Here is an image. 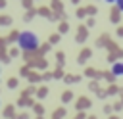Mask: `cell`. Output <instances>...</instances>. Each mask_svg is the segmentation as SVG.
I'll return each mask as SVG.
<instances>
[{
	"instance_id": "ffe728a7",
	"label": "cell",
	"mask_w": 123,
	"mask_h": 119,
	"mask_svg": "<svg viewBox=\"0 0 123 119\" xmlns=\"http://www.w3.org/2000/svg\"><path fill=\"white\" fill-rule=\"evenodd\" d=\"M35 15H37V10L33 8V10H27V13L23 15V19H25V21H31V19H33Z\"/></svg>"
},
{
	"instance_id": "7dc6e473",
	"label": "cell",
	"mask_w": 123,
	"mask_h": 119,
	"mask_svg": "<svg viewBox=\"0 0 123 119\" xmlns=\"http://www.w3.org/2000/svg\"><path fill=\"white\" fill-rule=\"evenodd\" d=\"M38 119H42V117H38Z\"/></svg>"
},
{
	"instance_id": "30bf717a",
	"label": "cell",
	"mask_w": 123,
	"mask_h": 119,
	"mask_svg": "<svg viewBox=\"0 0 123 119\" xmlns=\"http://www.w3.org/2000/svg\"><path fill=\"white\" fill-rule=\"evenodd\" d=\"M67 31H69V25H67V21H62V23L58 25V35L62 36V35H65Z\"/></svg>"
},
{
	"instance_id": "603a6c76",
	"label": "cell",
	"mask_w": 123,
	"mask_h": 119,
	"mask_svg": "<svg viewBox=\"0 0 123 119\" xmlns=\"http://www.w3.org/2000/svg\"><path fill=\"white\" fill-rule=\"evenodd\" d=\"M83 10H85V15H86V13H88V15H94V13L98 12L96 6H86V8H83Z\"/></svg>"
},
{
	"instance_id": "7bdbcfd3",
	"label": "cell",
	"mask_w": 123,
	"mask_h": 119,
	"mask_svg": "<svg viewBox=\"0 0 123 119\" xmlns=\"http://www.w3.org/2000/svg\"><path fill=\"white\" fill-rule=\"evenodd\" d=\"M23 6H25L27 10H33V4H31V2H23Z\"/></svg>"
},
{
	"instance_id": "5b68a950",
	"label": "cell",
	"mask_w": 123,
	"mask_h": 119,
	"mask_svg": "<svg viewBox=\"0 0 123 119\" xmlns=\"http://www.w3.org/2000/svg\"><path fill=\"white\" fill-rule=\"evenodd\" d=\"M90 56H92V48H83L81 54H79V58H77V63H85Z\"/></svg>"
},
{
	"instance_id": "f546056e",
	"label": "cell",
	"mask_w": 123,
	"mask_h": 119,
	"mask_svg": "<svg viewBox=\"0 0 123 119\" xmlns=\"http://www.w3.org/2000/svg\"><path fill=\"white\" fill-rule=\"evenodd\" d=\"M102 77H104L106 81H110V83H113V81H115V77H113L111 73H108V71H106V73H102Z\"/></svg>"
},
{
	"instance_id": "60d3db41",
	"label": "cell",
	"mask_w": 123,
	"mask_h": 119,
	"mask_svg": "<svg viewBox=\"0 0 123 119\" xmlns=\"http://www.w3.org/2000/svg\"><path fill=\"white\" fill-rule=\"evenodd\" d=\"M77 17H85V10H83V8L77 10Z\"/></svg>"
},
{
	"instance_id": "c3c4849f",
	"label": "cell",
	"mask_w": 123,
	"mask_h": 119,
	"mask_svg": "<svg viewBox=\"0 0 123 119\" xmlns=\"http://www.w3.org/2000/svg\"><path fill=\"white\" fill-rule=\"evenodd\" d=\"M121 98H123V96H121Z\"/></svg>"
},
{
	"instance_id": "e575fe53",
	"label": "cell",
	"mask_w": 123,
	"mask_h": 119,
	"mask_svg": "<svg viewBox=\"0 0 123 119\" xmlns=\"http://www.w3.org/2000/svg\"><path fill=\"white\" fill-rule=\"evenodd\" d=\"M40 79L42 81H50L52 79V73H44V75H40Z\"/></svg>"
},
{
	"instance_id": "f1b7e54d",
	"label": "cell",
	"mask_w": 123,
	"mask_h": 119,
	"mask_svg": "<svg viewBox=\"0 0 123 119\" xmlns=\"http://www.w3.org/2000/svg\"><path fill=\"white\" fill-rule=\"evenodd\" d=\"M60 77H63V71H62V67H56V71L52 73V79H60Z\"/></svg>"
},
{
	"instance_id": "44dd1931",
	"label": "cell",
	"mask_w": 123,
	"mask_h": 119,
	"mask_svg": "<svg viewBox=\"0 0 123 119\" xmlns=\"http://www.w3.org/2000/svg\"><path fill=\"white\" fill-rule=\"evenodd\" d=\"M17 56H21V50H19V48H10V52H8V58L12 60V58H17Z\"/></svg>"
},
{
	"instance_id": "836d02e7",
	"label": "cell",
	"mask_w": 123,
	"mask_h": 119,
	"mask_svg": "<svg viewBox=\"0 0 123 119\" xmlns=\"http://www.w3.org/2000/svg\"><path fill=\"white\" fill-rule=\"evenodd\" d=\"M94 25H96V21L90 17V19H86V25H85V27H94Z\"/></svg>"
},
{
	"instance_id": "d4e9b609",
	"label": "cell",
	"mask_w": 123,
	"mask_h": 119,
	"mask_svg": "<svg viewBox=\"0 0 123 119\" xmlns=\"http://www.w3.org/2000/svg\"><path fill=\"white\" fill-rule=\"evenodd\" d=\"M48 40H50V42H48L50 46H52V44H58V42H60V35H58V33H54V35H50V38H48Z\"/></svg>"
},
{
	"instance_id": "d590c367",
	"label": "cell",
	"mask_w": 123,
	"mask_h": 119,
	"mask_svg": "<svg viewBox=\"0 0 123 119\" xmlns=\"http://www.w3.org/2000/svg\"><path fill=\"white\" fill-rule=\"evenodd\" d=\"M65 83H75V75H65Z\"/></svg>"
},
{
	"instance_id": "d6986e66",
	"label": "cell",
	"mask_w": 123,
	"mask_h": 119,
	"mask_svg": "<svg viewBox=\"0 0 123 119\" xmlns=\"http://www.w3.org/2000/svg\"><path fill=\"white\" fill-rule=\"evenodd\" d=\"M71 100H73V92H71V90H65V92L62 94V102L67 104V102H71Z\"/></svg>"
},
{
	"instance_id": "83f0119b",
	"label": "cell",
	"mask_w": 123,
	"mask_h": 119,
	"mask_svg": "<svg viewBox=\"0 0 123 119\" xmlns=\"http://www.w3.org/2000/svg\"><path fill=\"white\" fill-rule=\"evenodd\" d=\"M19 71H21V77H29V73H31V67H29V65H23Z\"/></svg>"
},
{
	"instance_id": "ac0fdd59",
	"label": "cell",
	"mask_w": 123,
	"mask_h": 119,
	"mask_svg": "<svg viewBox=\"0 0 123 119\" xmlns=\"http://www.w3.org/2000/svg\"><path fill=\"white\" fill-rule=\"evenodd\" d=\"M37 96L42 100V98H46L48 96V86H40V88H37Z\"/></svg>"
},
{
	"instance_id": "f6af8a7d",
	"label": "cell",
	"mask_w": 123,
	"mask_h": 119,
	"mask_svg": "<svg viewBox=\"0 0 123 119\" xmlns=\"http://www.w3.org/2000/svg\"><path fill=\"white\" fill-rule=\"evenodd\" d=\"M108 119H119V117H117V115H110Z\"/></svg>"
},
{
	"instance_id": "74e56055",
	"label": "cell",
	"mask_w": 123,
	"mask_h": 119,
	"mask_svg": "<svg viewBox=\"0 0 123 119\" xmlns=\"http://www.w3.org/2000/svg\"><path fill=\"white\" fill-rule=\"evenodd\" d=\"M121 107H123V104H121V102H117V104H113V107H111V109H115V111H119Z\"/></svg>"
},
{
	"instance_id": "5bb4252c",
	"label": "cell",
	"mask_w": 123,
	"mask_h": 119,
	"mask_svg": "<svg viewBox=\"0 0 123 119\" xmlns=\"http://www.w3.org/2000/svg\"><path fill=\"white\" fill-rule=\"evenodd\" d=\"M17 36H19V31H10V35L4 36V38H6V42H15Z\"/></svg>"
},
{
	"instance_id": "d6a6232c",
	"label": "cell",
	"mask_w": 123,
	"mask_h": 119,
	"mask_svg": "<svg viewBox=\"0 0 123 119\" xmlns=\"http://www.w3.org/2000/svg\"><path fill=\"white\" fill-rule=\"evenodd\" d=\"M13 119H29V113H25V111H23V113H19V115H15Z\"/></svg>"
},
{
	"instance_id": "9c48e42d",
	"label": "cell",
	"mask_w": 123,
	"mask_h": 119,
	"mask_svg": "<svg viewBox=\"0 0 123 119\" xmlns=\"http://www.w3.org/2000/svg\"><path fill=\"white\" fill-rule=\"evenodd\" d=\"M37 13H38V15H44V17H50V19H52V12H50V8H46V6L38 8V10H37Z\"/></svg>"
},
{
	"instance_id": "2e32d148",
	"label": "cell",
	"mask_w": 123,
	"mask_h": 119,
	"mask_svg": "<svg viewBox=\"0 0 123 119\" xmlns=\"http://www.w3.org/2000/svg\"><path fill=\"white\" fill-rule=\"evenodd\" d=\"M56 61H58V67H62L65 63V54L63 52H56Z\"/></svg>"
},
{
	"instance_id": "4fadbf2b",
	"label": "cell",
	"mask_w": 123,
	"mask_h": 119,
	"mask_svg": "<svg viewBox=\"0 0 123 119\" xmlns=\"http://www.w3.org/2000/svg\"><path fill=\"white\" fill-rule=\"evenodd\" d=\"M119 15H121V12L113 6V10H111V15H110V19L113 21V23H119Z\"/></svg>"
},
{
	"instance_id": "f35d334b",
	"label": "cell",
	"mask_w": 123,
	"mask_h": 119,
	"mask_svg": "<svg viewBox=\"0 0 123 119\" xmlns=\"http://www.w3.org/2000/svg\"><path fill=\"white\" fill-rule=\"evenodd\" d=\"M104 113H108V115L111 113V106H110V104H106V106H104Z\"/></svg>"
},
{
	"instance_id": "4dcf8cb0",
	"label": "cell",
	"mask_w": 123,
	"mask_h": 119,
	"mask_svg": "<svg viewBox=\"0 0 123 119\" xmlns=\"http://www.w3.org/2000/svg\"><path fill=\"white\" fill-rule=\"evenodd\" d=\"M88 88H90V90H94V92H98V88H100V86H98V83H96V81H90V83H88Z\"/></svg>"
},
{
	"instance_id": "3957f363",
	"label": "cell",
	"mask_w": 123,
	"mask_h": 119,
	"mask_svg": "<svg viewBox=\"0 0 123 119\" xmlns=\"http://www.w3.org/2000/svg\"><path fill=\"white\" fill-rule=\"evenodd\" d=\"M86 36H88L86 27H85V25H79V27H77V35H75V42H85Z\"/></svg>"
},
{
	"instance_id": "1f68e13d",
	"label": "cell",
	"mask_w": 123,
	"mask_h": 119,
	"mask_svg": "<svg viewBox=\"0 0 123 119\" xmlns=\"http://www.w3.org/2000/svg\"><path fill=\"white\" fill-rule=\"evenodd\" d=\"M6 44H8V42H6V38H4V36H0V52H4Z\"/></svg>"
},
{
	"instance_id": "8fae6325",
	"label": "cell",
	"mask_w": 123,
	"mask_h": 119,
	"mask_svg": "<svg viewBox=\"0 0 123 119\" xmlns=\"http://www.w3.org/2000/svg\"><path fill=\"white\" fill-rule=\"evenodd\" d=\"M33 104H35V102H33L31 98H23V96L17 100V106H21V107H27V106H33Z\"/></svg>"
},
{
	"instance_id": "8992f818",
	"label": "cell",
	"mask_w": 123,
	"mask_h": 119,
	"mask_svg": "<svg viewBox=\"0 0 123 119\" xmlns=\"http://www.w3.org/2000/svg\"><path fill=\"white\" fill-rule=\"evenodd\" d=\"M110 73H111L113 77H121V75H123V61H117V63H113Z\"/></svg>"
},
{
	"instance_id": "b9f144b4",
	"label": "cell",
	"mask_w": 123,
	"mask_h": 119,
	"mask_svg": "<svg viewBox=\"0 0 123 119\" xmlns=\"http://www.w3.org/2000/svg\"><path fill=\"white\" fill-rule=\"evenodd\" d=\"M75 119H86V115H85V113H83V111H79V113H77V117H75Z\"/></svg>"
},
{
	"instance_id": "ee69618b",
	"label": "cell",
	"mask_w": 123,
	"mask_h": 119,
	"mask_svg": "<svg viewBox=\"0 0 123 119\" xmlns=\"http://www.w3.org/2000/svg\"><path fill=\"white\" fill-rule=\"evenodd\" d=\"M117 35H119V36H123V27H117Z\"/></svg>"
},
{
	"instance_id": "7a4b0ae2",
	"label": "cell",
	"mask_w": 123,
	"mask_h": 119,
	"mask_svg": "<svg viewBox=\"0 0 123 119\" xmlns=\"http://www.w3.org/2000/svg\"><path fill=\"white\" fill-rule=\"evenodd\" d=\"M90 106H92V102H90L86 96H79L77 102H75V107H77L79 111H83V109H86V107H90Z\"/></svg>"
},
{
	"instance_id": "cb8c5ba5",
	"label": "cell",
	"mask_w": 123,
	"mask_h": 119,
	"mask_svg": "<svg viewBox=\"0 0 123 119\" xmlns=\"http://www.w3.org/2000/svg\"><path fill=\"white\" fill-rule=\"evenodd\" d=\"M117 92H119V86L117 84H110L106 88V94H117Z\"/></svg>"
},
{
	"instance_id": "484cf974",
	"label": "cell",
	"mask_w": 123,
	"mask_h": 119,
	"mask_svg": "<svg viewBox=\"0 0 123 119\" xmlns=\"http://www.w3.org/2000/svg\"><path fill=\"white\" fill-rule=\"evenodd\" d=\"M33 109H35V113H37V115H38V117H40V115H42V113H44V107H42V106H40V104H33Z\"/></svg>"
},
{
	"instance_id": "ba28073f",
	"label": "cell",
	"mask_w": 123,
	"mask_h": 119,
	"mask_svg": "<svg viewBox=\"0 0 123 119\" xmlns=\"http://www.w3.org/2000/svg\"><path fill=\"white\" fill-rule=\"evenodd\" d=\"M4 117H8V119H13V117H15V106H12V104H10V106L4 109Z\"/></svg>"
},
{
	"instance_id": "e0dca14e",
	"label": "cell",
	"mask_w": 123,
	"mask_h": 119,
	"mask_svg": "<svg viewBox=\"0 0 123 119\" xmlns=\"http://www.w3.org/2000/svg\"><path fill=\"white\" fill-rule=\"evenodd\" d=\"M19 86V79L17 77H10L8 79V88H17Z\"/></svg>"
},
{
	"instance_id": "7c38bea8",
	"label": "cell",
	"mask_w": 123,
	"mask_h": 119,
	"mask_svg": "<svg viewBox=\"0 0 123 119\" xmlns=\"http://www.w3.org/2000/svg\"><path fill=\"white\" fill-rule=\"evenodd\" d=\"M63 117H65V107H58L52 113V119H63Z\"/></svg>"
},
{
	"instance_id": "7402d4cb",
	"label": "cell",
	"mask_w": 123,
	"mask_h": 119,
	"mask_svg": "<svg viewBox=\"0 0 123 119\" xmlns=\"http://www.w3.org/2000/svg\"><path fill=\"white\" fill-rule=\"evenodd\" d=\"M27 79H29V83H38V81H40V75H38V73H35V71H31Z\"/></svg>"
},
{
	"instance_id": "4316f807",
	"label": "cell",
	"mask_w": 123,
	"mask_h": 119,
	"mask_svg": "<svg viewBox=\"0 0 123 119\" xmlns=\"http://www.w3.org/2000/svg\"><path fill=\"white\" fill-rule=\"evenodd\" d=\"M0 25H12V17L10 15H0Z\"/></svg>"
},
{
	"instance_id": "ab89813d",
	"label": "cell",
	"mask_w": 123,
	"mask_h": 119,
	"mask_svg": "<svg viewBox=\"0 0 123 119\" xmlns=\"http://www.w3.org/2000/svg\"><path fill=\"white\" fill-rule=\"evenodd\" d=\"M115 8H117L119 12H123V0H119V2H115Z\"/></svg>"
},
{
	"instance_id": "9a60e30c",
	"label": "cell",
	"mask_w": 123,
	"mask_h": 119,
	"mask_svg": "<svg viewBox=\"0 0 123 119\" xmlns=\"http://www.w3.org/2000/svg\"><path fill=\"white\" fill-rule=\"evenodd\" d=\"M111 38H110V35H100V38H98V46H108V42H110Z\"/></svg>"
},
{
	"instance_id": "52a82bcc",
	"label": "cell",
	"mask_w": 123,
	"mask_h": 119,
	"mask_svg": "<svg viewBox=\"0 0 123 119\" xmlns=\"http://www.w3.org/2000/svg\"><path fill=\"white\" fill-rule=\"evenodd\" d=\"M85 77H90V79L94 77V79H98V77H102V73H100L98 69H94V67H86V69H85Z\"/></svg>"
},
{
	"instance_id": "8d00e7d4",
	"label": "cell",
	"mask_w": 123,
	"mask_h": 119,
	"mask_svg": "<svg viewBox=\"0 0 123 119\" xmlns=\"http://www.w3.org/2000/svg\"><path fill=\"white\" fill-rule=\"evenodd\" d=\"M96 94H98L100 98H106V96H108V94H106V90H102V88H98V92H96Z\"/></svg>"
},
{
	"instance_id": "277c9868",
	"label": "cell",
	"mask_w": 123,
	"mask_h": 119,
	"mask_svg": "<svg viewBox=\"0 0 123 119\" xmlns=\"http://www.w3.org/2000/svg\"><path fill=\"white\" fill-rule=\"evenodd\" d=\"M48 65V61L46 60H42V58H33V60H29V67H38V69H44Z\"/></svg>"
},
{
	"instance_id": "bcb514c9",
	"label": "cell",
	"mask_w": 123,
	"mask_h": 119,
	"mask_svg": "<svg viewBox=\"0 0 123 119\" xmlns=\"http://www.w3.org/2000/svg\"><path fill=\"white\" fill-rule=\"evenodd\" d=\"M86 119H98V117H96V115H88Z\"/></svg>"
},
{
	"instance_id": "6da1fadb",
	"label": "cell",
	"mask_w": 123,
	"mask_h": 119,
	"mask_svg": "<svg viewBox=\"0 0 123 119\" xmlns=\"http://www.w3.org/2000/svg\"><path fill=\"white\" fill-rule=\"evenodd\" d=\"M40 46V40H38V35L37 33H31V31H21L19 36H17V48L23 50L25 54H35Z\"/></svg>"
}]
</instances>
